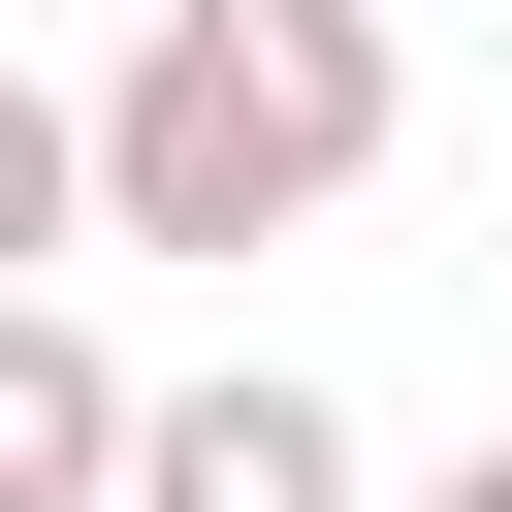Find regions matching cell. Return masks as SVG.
Wrapping results in <instances>:
<instances>
[{"label":"cell","mask_w":512,"mask_h":512,"mask_svg":"<svg viewBox=\"0 0 512 512\" xmlns=\"http://www.w3.org/2000/svg\"><path fill=\"white\" fill-rule=\"evenodd\" d=\"M384 0H160L128 32V96H96V224L128 256H288L352 160H384Z\"/></svg>","instance_id":"cell-1"},{"label":"cell","mask_w":512,"mask_h":512,"mask_svg":"<svg viewBox=\"0 0 512 512\" xmlns=\"http://www.w3.org/2000/svg\"><path fill=\"white\" fill-rule=\"evenodd\" d=\"M64 224H96V96H32V64H0V288H32Z\"/></svg>","instance_id":"cell-4"},{"label":"cell","mask_w":512,"mask_h":512,"mask_svg":"<svg viewBox=\"0 0 512 512\" xmlns=\"http://www.w3.org/2000/svg\"><path fill=\"white\" fill-rule=\"evenodd\" d=\"M416 512H512V448H448V480H416Z\"/></svg>","instance_id":"cell-5"},{"label":"cell","mask_w":512,"mask_h":512,"mask_svg":"<svg viewBox=\"0 0 512 512\" xmlns=\"http://www.w3.org/2000/svg\"><path fill=\"white\" fill-rule=\"evenodd\" d=\"M128 512H352V416H320L288 352H224V384L128 416Z\"/></svg>","instance_id":"cell-2"},{"label":"cell","mask_w":512,"mask_h":512,"mask_svg":"<svg viewBox=\"0 0 512 512\" xmlns=\"http://www.w3.org/2000/svg\"><path fill=\"white\" fill-rule=\"evenodd\" d=\"M128 416H160V384H128L64 288H0V512H128Z\"/></svg>","instance_id":"cell-3"}]
</instances>
